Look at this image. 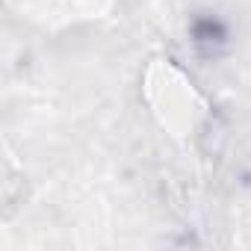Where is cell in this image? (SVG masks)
Segmentation results:
<instances>
[{
	"label": "cell",
	"mask_w": 251,
	"mask_h": 251,
	"mask_svg": "<svg viewBox=\"0 0 251 251\" xmlns=\"http://www.w3.org/2000/svg\"><path fill=\"white\" fill-rule=\"evenodd\" d=\"M186 36H189L192 48L201 56H207V59L222 56L230 48V42H233L230 21L222 12H216V9H198V12H192L189 21H186Z\"/></svg>",
	"instance_id": "1"
}]
</instances>
